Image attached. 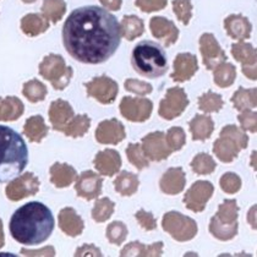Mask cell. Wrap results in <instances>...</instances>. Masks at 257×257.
<instances>
[{"instance_id":"obj_1","label":"cell","mask_w":257,"mask_h":257,"mask_svg":"<svg viewBox=\"0 0 257 257\" xmlns=\"http://www.w3.org/2000/svg\"><path fill=\"white\" fill-rule=\"evenodd\" d=\"M121 37L115 16L96 5L71 11L63 26L66 52L82 64L97 65L110 59L119 48Z\"/></svg>"},{"instance_id":"obj_2","label":"cell","mask_w":257,"mask_h":257,"mask_svg":"<svg viewBox=\"0 0 257 257\" xmlns=\"http://www.w3.org/2000/svg\"><path fill=\"white\" fill-rule=\"evenodd\" d=\"M55 227L52 211L38 201L26 203L11 216L10 234L19 244L33 246L49 239Z\"/></svg>"},{"instance_id":"obj_3","label":"cell","mask_w":257,"mask_h":257,"mask_svg":"<svg viewBox=\"0 0 257 257\" xmlns=\"http://www.w3.org/2000/svg\"><path fill=\"white\" fill-rule=\"evenodd\" d=\"M29 164V149L18 131L0 125V184L18 179Z\"/></svg>"},{"instance_id":"obj_4","label":"cell","mask_w":257,"mask_h":257,"mask_svg":"<svg viewBox=\"0 0 257 257\" xmlns=\"http://www.w3.org/2000/svg\"><path fill=\"white\" fill-rule=\"evenodd\" d=\"M131 64L139 75L149 79H158L168 71L166 52L152 41H142L136 44L131 54Z\"/></svg>"},{"instance_id":"obj_5","label":"cell","mask_w":257,"mask_h":257,"mask_svg":"<svg viewBox=\"0 0 257 257\" xmlns=\"http://www.w3.org/2000/svg\"><path fill=\"white\" fill-rule=\"evenodd\" d=\"M248 138L244 130L235 125H227L220 131L219 139L213 145V152L218 159L224 163H230L237 157L241 150L246 149Z\"/></svg>"},{"instance_id":"obj_6","label":"cell","mask_w":257,"mask_h":257,"mask_svg":"<svg viewBox=\"0 0 257 257\" xmlns=\"http://www.w3.org/2000/svg\"><path fill=\"white\" fill-rule=\"evenodd\" d=\"M162 225L173 239L178 241H189L197 234V224L192 218L179 212H169L163 217Z\"/></svg>"},{"instance_id":"obj_7","label":"cell","mask_w":257,"mask_h":257,"mask_svg":"<svg viewBox=\"0 0 257 257\" xmlns=\"http://www.w3.org/2000/svg\"><path fill=\"white\" fill-rule=\"evenodd\" d=\"M40 74L44 79L52 81L54 88L63 89L71 80L72 69L66 68L65 61L60 55L50 54L41 63Z\"/></svg>"},{"instance_id":"obj_8","label":"cell","mask_w":257,"mask_h":257,"mask_svg":"<svg viewBox=\"0 0 257 257\" xmlns=\"http://www.w3.org/2000/svg\"><path fill=\"white\" fill-rule=\"evenodd\" d=\"M189 105L185 91L180 87H173L167 91L166 98L159 104L158 114L166 120H173L180 116Z\"/></svg>"},{"instance_id":"obj_9","label":"cell","mask_w":257,"mask_h":257,"mask_svg":"<svg viewBox=\"0 0 257 257\" xmlns=\"http://www.w3.org/2000/svg\"><path fill=\"white\" fill-rule=\"evenodd\" d=\"M120 113L125 119L134 122L146 121L151 116L153 103L147 98L140 97H124L120 102Z\"/></svg>"},{"instance_id":"obj_10","label":"cell","mask_w":257,"mask_h":257,"mask_svg":"<svg viewBox=\"0 0 257 257\" xmlns=\"http://www.w3.org/2000/svg\"><path fill=\"white\" fill-rule=\"evenodd\" d=\"M141 149L145 157L153 162L167 159L173 152L166 141V134L162 131L151 133L146 138L142 139Z\"/></svg>"},{"instance_id":"obj_11","label":"cell","mask_w":257,"mask_h":257,"mask_svg":"<svg viewBox=\"0 0 257 257\" xmlns=\"http://www.w3.org/2000/svg\"><path fill=\"white\" fill-rule=\"evenodd\" d=\"M213 192L214 188L209 181L198 180L192 184L191 188L186 191L185 196H184V203L190 211L202 212L206 208V205Z\"/></svg>"},{"instance_id":"obj_12","label":"cell","mask_w":257,"mask_h":257,"mask_svg":"<svg viewBox=\"0 0 257 257\" xmlns=\"http://www.w3.org/2000/svg\"><path fill=\"white\" fill-rule=\"evenodd\" d=\"M88 96L96 98L102 104H110L116 98L119 92L118 83L108 76L94 77L91 82L86 83Z\"/></svg>"},{"instance_id":"obj_13","label":"cell","mask_w":257,"mask_h":257,"mask_svg":"<svg viewBox=\"0 0 257 257\" xmlns=\"http://www.w3.org/2000/svg\"><path fill=\"white\" fill-rule=\"evenodd\" d=\"M200 52L202 60L208 70H213L218 64L227 60V54L212 33H203L200 38Z\"/></svg>"},{"instance_id":"obj_14","label":"cell","mask_w":257,"mask_h":257,"mask_svg":"<svg viewBox=\"0 0 257 257\" xmlns=\"http://www.w3.org/2000/svg\"><path fill=\"white\" fill-rule=\"evenodd\" d=\"M231 54L235 58V60H237L241 64L242 74H244L248 80L256 81V49L253 48L250 43H245V42L240 41L231 46Z\"/></svg>"},{"instance_id":"obj_15","label":"cell","mask_w":257,"mask_h":257,"mask_svg":"<svg viewBox=\"0 0 257 257\" xmlns=\"http://www.w3.org/2000/svg\"><path fill=\"white\" fill-rule=\"evenodd\" d=\"M150 29L153 37L163 42L166 47H170L178 41L179 30L173 21L162 16H156L150 21Z\"/></svg>"},{"instance_id":"obj_16","label":"cell","mask_w":257,"mask_h":257,"mask_svg":"<svg viewBox=\"0 0 257 257\" xmlns=\"http://www.w3.org/2000/svg\"><path fill=\"white\" fill-rule=\"evenodd\" d=\"M173 66H174V71L170 75L173 81H175V82H185L197 72V58L191 53H180L175 58Z\"/></svg>"},{"instance_id":"obj_17","label":"cell","mask_w":257,"mask_h":257,"mask_svg":"<svg viewBox=\"0 0 257 257\" xmlns=\"http://www.w3.org/2000/svg\"><path fill=\"white\" fill-rule=\"evenodd\" d=\"M126 136L125 127L119 120L109 119L99 124L96 131V139L100 144L116 145L121 142Z\"/></svg>"},{"instance_id":"obj_18","label":"cell","mask_w":257,"mask_h":257,"mask_svg":"<svg viewBox=\"0 0 257 257\" xmlns=\"http://www.w3.org/2000/svg\"><path fill=\"white\" fill-rule=\"evenodd\" d=\"M224 29L230 38L236 41H244L250 38L252 26L247 18L240 15V14H235V15H229L225 19Z\"/></svg>"},{"instance_id":"obj_19","label":"cell","mask_w":257,"mask_h":257,"mask_svg":"<svg viewBox=\"0 0 257 257\" xmlns=\"http://www.w3.org/2000/svg\"><path fill=\"white\" fill-rule=\"evenodd\" d=\"M103 179L93 172H85L76 184V191L79 196L87 200L98 197L102 192Z\"/></svg>"},{"instance_id":"obj_20","label":"cell","mask_w":257,"mask_h":257,"mask_svg":"<svg viewBox=\"0 0 257 257\" xmlns=\"http://www.w3.org/2000/svg\"><path fill=\"white\" fill-rule=\"evenodd\" d=\"M94 167L102 175L113 177L121 167V158L115 150H104L97 155L94 159Z\"/></svg>"},{"instance_id":"obj_21","label":"cell","mask_w":257,"mask_h":257,"mask_svg":"<svg viewBox=\"0 0 257 257\" xmlns=\"http://www.w3.org/2000/svg\"><path fill=\"white\" fill-rule=\"evenodd\" d=\"M185 173L181 168H170L167 170L159 181L161 190L167 195L180 194L185 188Z\"/></svg>"},{"instance_id":"obj_22","label":"cell","mask_w":257,"mask_h":257,"mask_svg":"<svg viewBox=\"0 0 257 257\" xmlns=\"http://www.w3.org/2000/svg\"><path fill=\"white\" fill-rule=\"evenodd\" d=\"M189 125L194 141H205L211 138L214 130L213 120L207 115H196Z\"/></svg>"},{"instance_id":"obj_23","label":"cell","mask_w":257,"mask_h":257,"mask_svg":"<svg viewBox=\"0 0 257 257\" xmlns=\"http://www.w3.org/2000/svg\"><path fill=\"white\" fill-rule=\"evenodd\" d=\"M33 174H26L18 183L13 184L8 188V197L13 200H19L27 195L35 194L37 191V180L32 177Z\"/></svg>"},{"instance_id":"obj_24","label":"cell","mask_w":257,"mask_h":257,"mask_svg":"<svg viewBox=\"0 0 257 257\" xmlns=\"http://www.w3.org/2000/svg\"><path fill=\"white\" fill-rule=\"evenodd\" d=\"M163 253V242H155V244L146 246L139 241L130 242L120 252V256H162Z\"/></svg>"},{"instance_id":"obj_25","label":"cell","mask_w":257,"mask_h":257,"mask_svg":"<svg viewBox=\"0 0 257 257\" xmlns=\"http://www.w3.org/2000/svg\"><path fill=\"white\" fill-rule=\"evenodd\" d=\"M140 180L138 175L130 172H121L114 180V189L121 196H131L138 191Z\"/></svg>"},{"instance_id":"obj_26","label":"cell","mask_w":257,"mask_h":257,"mask_svg":"<svg viewBox=\"0 0 257 257\" xmlns=\"http://www.w3.org/2000/svg\"><path fill=\"white\" fill-rule=\"evenodd\" d=\"M236 77V69L233 64L223 61L218 64L216 68L213 69V80L214 83L218 87H229L234 83Z\"/></svg>"},{"instance_id":"obj_27","label":"cell","mask_w":257,"mask_h":257,"mask_svg":"<svg viewBox=\"0 0 257 257\" xmlns=\"http://www.w3.org/2000/svg\"><path fill=\"white\" fill-rule=\"evenodd\" d=\"M49 24L46 19L42 18L41 15L37 14H30L26 15L21 21V29L24 31V33H26L27 36L31 37H35V36L41 35V33L46 32L48 30Z\"/></svg>"},{"instance_id":"obj_28","label":"cell","mask_w":257,"mask_h":257,"mask_svg":"<svg viewBox=\"0 0 257 257\" xmlns=\"http://www.w3.org/2000/svg\"><path fill=\"white\" fill-rule=\"evenodd\" d=\"M120 29H121V35L127 41H134L135 38L144 35L145 24L138 16L128 15L122 18L121 24H120Z\"/></svg>"},{"instance_id":"obj_29","label":"cell","mask_w":257,"mask_h":257,"mask_svg":"<svg viewBox=\"0 0 257 257\" xmlns=\"http://www.w3.org/2000/svg\"><path fill=\"white\" fill-rule=\"evenodd\" d=\"M256 88H242L240 87L231 97L234 107L237 110H244V109H252L256 107Z\"/></svg>"},{"instance_id":"obj_30","label":"cell","mask_w":257,"mask_h":257,"mask_svg":"<svg viewBox=\"0 0 257 257\" xmlns=\"http://www.w3.org/2000/svg\"><path fill=\"white\" fill-rule=\"evenodd\" d=\"M209 231L214 237L222 241L233 239L237 234V222L233 224H223L216 217H213L209 223Z\"/></svg>"},{"instance_id":"obj_31","label":"cell","mask_w":257,"mask_h":257,"mask_svg":"<svg viewBox=\"0 0 257 257\" xmlns=\"http://www.w3.org/2000/svg\"><path fill=\"white\" fill-rule=\"evenodd\" d=\"M60 223L61 228L69 234V235H79L83 228L82 220L75 214V212L72 209H65V211L61 212L60 216Z\"/></svg>"},{"instance_id":"obj_32","label":"cell","mask_w":257,"mask_h":257,"mask_svg":"<svg viewBox=\"0 0 257 257\" xmlns=\"http://www.w3.org/2000/svg\"><path fill=\"white\" fill-rule=\"evenodd\" d=\"M237 212L239 207L235 200H225L222 205H219L217 214L214 217L223 224H233L237 222Z\"/></svg>"},{"instance_id":"obj_33","label":"cell","mask_w":257,"mask_h":257,"mask_svg":"<svg viewBox=\"0 0 257 257\" xmlns=\"http://www.w3.org/2000/svg\"><path fill=\"white\" fill-rule=\"evenodd\" d=\"M223 105L224 100L222 99V96L212 91H208L198 98V108L205 113H217L223 108Z\"/></svg>"},{"instance_id":"obj_34","label":"cell","mask_w":257,"mask_h":257,"mask_svg":"<svg viewBox=\"0 0 257 257\" xmlns=\"http://www.w3.org/2000/svg\"><path fill=\"white\" fill-rule=\"evenodd\" d=\"M216 162L207 153H198L191 162V169L197 175L211 174L216 170Z\"/></svg>"},{"instance_id":"obj_35","label":"cell","mask_w":257,"mask_h":257,"mask_svg":"<svg viewBox=\"0 0 257 257\" xmlns=\"http://www.w3.org/2000/svg\"><path fill=\"white\" fill-rule=\"evenodd\" d=\"M66 10V4L64 0H44L42 11L47 19L57 24L64 16Z\"/></svg>"},{"instance_id":"obj_36","label":"cell","mask_w":257,"mask_h":257,"mask_svg":"<svg viewBox=\"0 0 257 257\" xmlns=\"http://www.w3.org/2000/svg\"><path fill=\"white\" fill-rule=\"evenodd\" d=\"M114 208H115V205H114L113 201H110L107 197L100 198V200L97 201L96 206H94L93 211H92L93 219L99 223L105 222L114 213Z\"/></svg>"},{"instance_id":"obj_37","label":"cell","mask_w":257,"mask_h":257,"mask_svg":"<svg viewBox=\"0 0 257 257\" xmlns=\"http://www.w3.org/2000/svg\"><path fill=\"white\" fill-rule=\"evenodd\" d=\"M126 156L128 162L136 167L139 170H142L150 166L149 159L145 157L144 152H142L141 145L139 144H130L126 149Z\"/></svg>"},{"instance_id":"obj_38","label":"cell","mask_w":257,"mask_h":257,"mask_svg":"<svg viewBox=\"0 0 257 257\" xmlns=\"http://www.w3.org/2000/svg\"><path fill=\"white\" fill-rule=\"evenodd\" d=\"M166 141L168 144L169 149L174 152V151H180L185 146L186 135L185 131L181 127H170L166 135Z\"/></svg>"},{"instance_id":"obj_39","label":"cell","mask_w":257,"mask_h":257,"mask_svg":"<svg viewBox=\"0 0 257 257\" xmlns=\"http://www.w3.org/2000/svg\"><path fill=\"white\" fill-rule=\"evenodd\" d=\"M173 11L181 24L189 25L192 19V4L190 0H173Z\"/></svg>"},{"instance_id":"obj_40","label":"cell","mask_w":257,"mask_h":257,"mask_svg":"<svg viewBox=\"0 0 257 257\" xmlns=\"http://www.w3.org/2000/svg\"><path fill=\"white\" fill-rule=\"evenodd\" d=\"M127 236V228L124 223L113 222L107 228V237L111 244L120 245Z\"/></svg>"},{"instance_id":"obj_41","label":"cell","mask_w":257,"mask_h":257,"mask_svg":"<svg viewBox=\"0 0 257 257\" xmlns=\"http://www.w3.org/2000/svg\"><path fill=\"white\" fill-rule=\"evenodd\" d=\"M24 93L25 96L29 98L31 102H37V100L44 99L46 96V86L43 83H41L40 81L32 80L30 82L25 83L24 87Z\"/></svg>"},{"instance_id":"obj_42","label":"cell","mask_w":257,"mask_h":257,"mask_svg":"<svg viewBox=\"0 0 257 257\" xmlns=\"http://www.w3.org/2000/svg\"><path fill=\"white\" fill-rule=\"evenodd\" d=\"M220 189L227 194H235L241 188V179L234 173H227L220 178Z\"/></svg>"},{"instance_id":"obj_43","label":"cell","mask_w":257,"mask_h":257,"mask_svg":"<svg viewBox=\"0 0 257 257\" xmlns=\"http://www.w3.org/2000/svg\"><path fill=\"white\" fill-rule=\"evenodd\" d=\"M26 134L30 136V139L35 141H40L42 138L46 135V127L43 125V119L42 118H33L30 119L26 124Z\"/></svg>"},{"instance_id":"obj_44","label":"cell","mask_w":257,"mask_h":257,"mask_svg":"<svg viewBox=\"0 0 257 257\" xmlns=\"http://www.w3.org/2000/svg\"><path fill=\"white\" fill-rule=\"evenodd\" d=\"M241 130L250 131V133H256L257 131V114L256 111H252L251 109H244L241 110V114L237 116Z\"/></svg>"},{"instance_id":"obj_45","label":"cell","mask_w":257,"mask_h":257,"mask_svg":"<svg viewBox=\"0 0 257 257\" xmlns=\"http://www.w3.org/2000/svg\"><path fill=\"white\" fill-rule=\"evenodd\" d=\"M125 89L133 93L140 94V96H146L152 92V85L135 79H128L125 81Z\"/></svg>"},{"instance_id":"obj_46","label":"cell","mask_w":257,"mask_h":257,"mask_svg":"<svg viewBox=\"0 0 257 257\" xmlns=\"http://www.w3.org/2000/svg\"><path fill=\"white\" fill-rule=\"evenodd\" d=\"M168 4V0H136L135 5L144 13H155L163 10Z\"/></svg>"},{"instance_id":"obj_47","label":"cell","mask_w":257,"mask_h":257,"mask_svg":"<svg viewBox=\"0 0 257 257\" xmlns=\"http://www.w3.org/2000/svg\"><path fill=\"white\" fill-rule=\"evenodd\" d=\"M136 219H138L139 224L141 225L145 230H155L157 228V222H156V218L153 217V214L151 212H146L145 209H140L138 213L135 214Z\"/></svg>"},{"instance_id":"obj_48","label":"cell","mask_w":257,"mask_h":257,"mask_svg":"<svg viewBox=\"0 0 257 257\" xmlns=\"http://www.w3.org/2000/svg\"><path fill=\"white\" fill-rule=\"evenodd\" d=\"M57 169L60 172V177H53V181L57 184V186L69 185L75 175L74 169H71L70 167H58V164Z\"/></svg>"},{"instance_id":"obj_49","label":"cell","mask_w":257,"mask_h":257,"mask_svg":"<svg viewBox=\"0 0 257 257\" xmlns=\"http://www.w3.org/2000/svg\"><path fill=\"white\" fill-rule=\"evenodd\" d=\"M89 122H91V121H89L87 115L80 116V118L74 122V125H72V128L69 131V134H71V135H74V136L83 135V134H85L86 131L88 130Z\"/></svg>"},{"instance_id":"obj_50","label":"cell","mask_w":257,"mask_h":257,"mask_svg":"<svg viewBox=\"0 0 257 257\" xmlns=\"http://www.w3.org/2000/svg\"><path fill=\"white\" fill-rule=\"evenodd\" d=\"M102 3L103 7L105 8L107 10L110 11H118L120 10L122 4V0H99Z\"/></svg>"},{"instance_id":"obj_51","label":"cell","mask_w":257,"mask_h":257,"mask_svg":"<svg viewBox=\"0 0 257 257\" xmlns=\"http://www.w3.org/2000/svg\"><path fill=\"white\" fill-rule=\"evenodd\" d=\"M24 3H26V4H31V3H35L36 0H22Z\"/></svg>"}]
</instances>
